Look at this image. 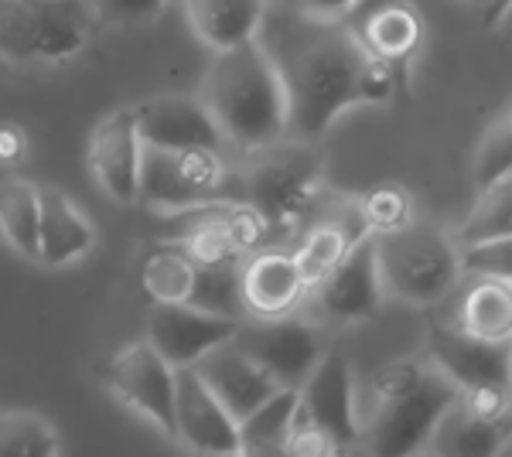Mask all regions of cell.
I'll return each mask as SVG.
<instances>
[{
  "label": "cell",
  "mask_w": 512,
  "mask_h": 457,
  "mask_svg": "<svg viewBox=\"0 0 512 457\" xmlns=\"http://www.w3.org/2000/svg\"><path fill=\"white\" fill-rule=\"evenodd\" d=\"M352 18H321L311 4L263 11L256 45L284 89L287 140L315 144L345 110L362 103L383 106L400 89L393 72L362 48Z\"/></svg>",
  "instance_id": "cell-1"
},
{
  "label": "cell",
  "mask_w": 512,
  "mask_h": 457,
  "mask_svg": "<svg viewBox=\"0 0 512 457\" xmlns=\"http://www.w3.org/2000/svg\"><path fill=\"white\" fill-rule=\"evenodd\" d=\"M202 106L216 123L222 144H233L243 157L287 140L284 89L256 41L212 58Z\"/></svg>",
  "instance_id": "cell-2"
},
{
  "label": "cell",
  "mask_w": 512,
  "mask_h": 457,
  "mask_svg": "<svg viewBox=\"0 0 512 457\" xmlns=\"http://www.w3.org/2000/svg\"><path fill=\"white\" fill-rule=\"evenodd\" d=\"M325 185V157L318 144L280 140L260 154L246 157V168L236 174V202L267 222L270 243L301 232L315 215Z\"/></svg>",
  "instance_id": "cell-3"
},
{
  "label": "cell",
  "mask_w": 512,
  "mask_h": 457,
  "mask_svg": "<svg viewBox=\"0 0 512 457\" xmlns=\"http://www.w3.org/2000/svg\"><path fill=\"white\" fill-rule=\"evenodd\" d=\"M376 270L383 297L410 307H437L461 287V249L444 229L414 222L403 232L376 239Z\"/></svg>",
  "instance_id": "cell-4"
},
{
  "label": "cell",
  "mask_w": 512,
  "mask_h": 457,
  "mask_svg": "<svg viewBox=\"0 0 512 457\" xmlns=\"http://www.w3.org/2000/svg\"><path fill=\"white\" fill-rule=\"evenodd\" d=\"M99 7L93 4H0V55L24 65H65L96 38Z\"/></svg>",
  "instance_id": "cell-5"
},
{
  "label": "cell",
  "mask_w": 512,
  "mask_h": 457,
  "mask_svg": "<svg viewBox=\"0 0 512 457\" xmlns=\"http://www.w3.org/2000/svg\"><path fill=\"white\" fill-rule=\"evenodd\" d=\"M137 202L168 215L202 209L216 202H236V174L216 151H151L140 154Z\"/></svg>",
  "instance_id": "cell-6"
},
{
  "label": "cell",
  "mask_w": 512,
  "mask_h": 457,
  "mask_svg": "<svg viewBox=\"0 0 512 457\" xmlns=\"http://www.w3.org/2000/svg\"><path fill=\"white\" fill-rule=\"evenodd\" d=\"M458 400V386L441 376L431 362H427L424 379L417 382L410 393L396 396V400L376 403L373 420L366 423L362 437L369 444L373 457H417L427 454L437 423Z\"/></svg>",
  "instance_id": "cell-7"
},
{
  "label": "cell",
  "mask_w": 512,
  "mask_h": 457,
  "mask_svg": "<svg viewBox=\"0 0 512 457\" xmlns=\"http://www.w3.org/2000/svg\"><path fill=\"white\" fill-rule=\"evenodd\" d=\"M233 345L250 359L256 369H263L284 393H297L318 369L321 355L328 352L318 328L301 318L280 321H250L243 318Z\"/></svg>",
  "instance_id": "cell-8"
},
{
  "label": "cell",
  "mask_w": 512,
  "mask_h": 457,
  "mask_svg": "<svg viewBox=\"0 0 512 457\" xmlns=\"http://www.w3.org/2000/svg\"><path fill=\"white\" fill-rule=\"evenodd\" d=\"M297 413L332 440L338 457L362 440L359 410H355L352 365L338 348H328L321 355L318 369L297 389Z\"/></svg>",
  "instance_id": "cell-9"
},
{
  "label": "cell",
  "mask_w": 512,
  "mask_h": 457,
  "mask_svg": "<svg viewBox=\"0 0 512 457\" xmlns=\"http://www.w3.org/2000/svg\"><path fill=\"white\" fill-rule=\"evenodd\" d=\"M103 379L120 403L175 437V369H168V362L151 345H127L117 359H110Z\"/></svg>",
  "instance_id": "cell-10"
},
{
  "label": "cell",
  "mask_w": 512,
  "mask_h": 457,
  "mask_svg": "<svg viewBox=\"0 0 512 457\" xmlns=\"http://www.w3.org/2000/svg\"><path fill=\"white\" fill-rule=\"evenodd\" d=\"M137 137L151 151L185 154V151H216L222 154V137L212 123L202 99L192 96H158L134 106Z\"/></svg>",
  "instance_id": "cell-11"
},
{
  "label": "cell",
  "mask_w": 512,
  "mask_h": 457,
  "mask_svg": "<svg viewBox=\"0 0 512 457\" xmlns=\"http://www.w3.org/2000/svg\"><path fill=\"white\" fill-rule=\"evenodd\" d=\"M243 321L216 318V314L195 311V307H164L154 304L147 321V345L168 362V369H195L212 348L233 342Z\"/></svg>",
  "instance_id": "cell-12"
},
{
  "label": "cell",
  "mask_w": 512,
  "mask_h": 457,
  "mask_svg": "<svg viewBox=\"0 0 512 457\" xmlns=\"http://www.w3.org/2000/svg\"><path fill=\"white\" fill-rule=\"evenodd\" d=\"M304 297H308V287L297 273L291 249H260V253L246 256L239 267V301H243V314H250V321L294 318Z\"/></svg>",
  "instance_id": "cell-13"
},
{
  "label": "cell",
  "mask_w": 512,
  "mask_h": 457,
  "mask_svg": "<svg viewBox=\"0 0 512 457\" xmlns=\"http://www.w3.org/2000/svg\"><path fill=\"white\" fill-rule=\"evenodd\" d=\"M427 362L458 389L478 386H512V345H482L461 335L444 318L431 321Z\"/></svg>",
  "instance_id": "cell-14"
},
{
  "label": "cell",
  "mask_w": 512,
  "mask_h": 457,
  "mask_svg": "<svg viewBox=\"0 0 512 457\" xmlns=\"http://www.w3.org/2000/svg\"><path fill=\"white\" fill-rule=\"evenodd\" d=\"M318 314L332 324L369 321L383 307V284L376 270V239H362L359 246L332 270V277L311 290Z\"/></svg>",
  "instance_id": "cell-15"
},
{
  "label": "cell",
  "mask_w": 512,
  "mask_h": 457,
  "mask_svg": "<svg viewBox=\"0 0 512 457\" xmlns=\"http://www.w3.org/2000/svg\"><path fill=\"white\" fill-rule=\"evenodd\" d=\"M175 437L195 457H236L239 423L192 369L175 372Z\"/></svg>",
  "instance_id": "cell-16"
},
{
  "label": "cell",
  "mask_w": 512,
  "mask_h": 457,
  "mask_svg": "<svg viewBox=\"0 0 512 457\" xmlns=\"http://www.w3.org/2000/svg\"><path fill=\"white\" fill-rule=\"evenodd\" d=\"M192 372L202 379V386L216 396V403L236 423L253 417L260 406H267L277 393H284V389H277V382L263 369H256L233 342L212 348Z\"/></svg>",
  "instance_id": "cell-17"
},
{
  "label": "cell",
  "mask_w": 512,
  "mask_h": 457,
  "mask_svg": "<svg viewBox=\"0 0 512 457\" xmlns=\"http://www.w3.org/2000/svg\"><path fill=\"white\" fill-rule=\"evenodd\" d=\"M140 154L144 144L137 137L134 110L110 113L96 127L89 140V164L99 181V188L120 205L137 202V178H140Z\"/></svg>",
  "instance_id": "cell-18"
},
{
  "label": "cell",
  "mask_w": 512,
  "mask_h": 457,
  "mask_svg": "<svg viewBox=\"0 0 512 457\" xmlns=\"http://www.w3.org/2000/svg\"><path fill=\"white\" fill-rule=\"evenodd\" d=\"M362 239H373V236H369V229H366L359 202H342L335 212H328L325 219H315V226H308L304 239L294 249L297 273H301L308 294L332 277V270L362 243Z\"/></svg>",
  "instance_id": "cell-19"
},
{
  "label": "cell",
  "mask_w": 512,
  "mask_h": 457,
  "mask_svg": "<svg viewBox=\"0 0 512 457\" xmlns=\"http://www.w3.org/2000/svg\"><path fill=\"white\" fill-rule=\"evenodd\" d=\"M444 321L482 345H512V284L465 277L454 290Z\"/></svg>",
  "instance_id": "cell-20"
},
{
  "label": "cell",
  "mask_w": 512,
  "mask_h": 457,
  "mask_svg": "<svg viewBox=\"0 0 512 457\" xmlns=\"http://www.w3.org/2000/svg\"><path fill=\"white\" fill-rule=\"evenodd\" d=\"M362 48L376 58L379 65L393 72L396 86H407V69L414 62L420 41H424V21L414 7L407 4H383L366 11V18L352 24Z\"/></svg>",
  "instance_id": "cell-21"
},
{
  "label": "cell",
  "mask_w": 512,
  "mask_h": 457,
  "mask_svg": "<svg viewBox=\"0 0 512 457\" xmlns=\"http://www.w3.org/2000/svg\"><path fill=\"white\" fill-rule=\"evenodd\" d=\"M93 222L62 188H38V260L45 267H69L93 249Z\"/></svg>",
  "instance_id": "cell-22"
},
{
  "label": "cell",
  "mask_w": 512,
  "mask_h": 457,
  "mask_svg": "<svg viewBox=\"0 0 512 457\" xmlns=\"http://www.w3.org/2000/svg\"><path fill=\"white\" fill-rule=\"evenodd\" d=\"M512 430L499 427V423L478 420L465 406L454 400V406L437 423L427 454L431 457H502L509 447Z\"/></svg>",
  "instance_id": "cell-23"
},
{
  "label": "cell",
  "mask_w": 512,
  "mask_h": 457,
  "mask_svg": "<svg viewBox=\"0 0 512 457\" xmlns=\"http://www.w3.org/2000/svg\"><path fill=\"white\" fill-rule=\"evenodd\" d=\"M263 11H267L263 4H209V0H198V4L185 7V18L195 28V35L216 55H222L256 41Z\"/></svg>",
  "instance_id": "cell-24"
},
{
  "label": "cell",
  "mask_w": 512,
  "mask_h": 457,
  "mask_svg": "<svg viewBox=\"0 0 512 457\" xmlns=\"http://www.w3.org/2000/svg\"><path fill=\"white\" fill-rule=\"evenodd\" d=\"M297 417V393H277L267 406L239 423L236 457H287V440Z\"/></svg>",
  "instance_id": "cell-25"
},
{
  "label": "cell",
  "mask_w": 512,
  "mask_h": 457,
  "mask_svg": "<svg viewBox=\"0 0 512 457\" xmlns=\"http://www.w3.org/2000/svg\"><path fill=\"white\" fill-rule=\"evenodd\" d=\"M512 236V174L478 188L472 212L465 215L454 243L458 249H472L485 243H499Z\"/></svg>",
  "instance_id": "cell-26"
},
{
  "label": "cell",
  "mask_w": 512,
  "mask_h": 457,
  "mask_svg": "<svg viewBox=\"0 0 512 457\" xmlns=\"http://www.w3.org/2000/svg\"><path fill=\"white\" fill-rule=\"evenodd\" d=\"M144 290L154 297V304L164 307H188L195 290V267L178 246L161 243L147 253L144 267H140Z\"/></svg>",
  "instance_id": "cell-27"
},
{
  "label": "cell",
  "mask_w": 512,
  "mask_h": 457,
  "mask_svg": "<svg viewBox=\"0 0 512 457\" xmlns=\"http://www.w3.org/2000/svg\"><path fill=\"white\" fill-rule=\"evenodd\" d=\"M0 232L21 256L38 260V185L24 178L0 181Z\"/></svg>",
  "instance_id": "cell-28"
},
{
  "label": "cell",
  "mask_w": 512,
  "mask_h": 457,
  "mask_svg": "<svg viewBox=\"0 0 512 457\" xmlns=\"http://www.w3.org/2000/svg\"><path fill=\"white\" fill-rule=\"evenodd\" d=\"M59 434L38 413H0V457H55Z\"/></svg>",
  "instance_id": "cell-29"
},
{
  "label": "cell",
  "mask_w": 512,
  "mask_h": 457,
  "mask_svg": "<svg viewBox=\"0 0 512 457\" xmlns=\"http://www.w3.org/2000/svg\"><path fill=\"white\" fill-rule=\"evenodd\" d=\"M359 202V212L366 219L369 236H393V232H403L407 226H414V198L403 185H393V181H383V185L369 188Z\"/></svg>",
  "instance_id": "cell-30"
},
{
  "label": "cell",
  "mask_w": 512,
  "mask_h": 457,
  "mask_svg": "<svg viewBox=\"0 0 512 457\" xmlns=\"http://www.w3.org/2000/svg\"><path fill=\"white\" fill-rule=\"evenodd\" d=\"M188 307L216 318L243 321V301H239V267L236 270H198L195 267V290Z\"/></svg>",
  "instance_id": "cell-31"
},
{
  "label": "cell",
  "mask_w": 512,
  "mask_h": 457,
  "mask_svg": "<svg viewBox=\"0 0 512 457\" xmlns=\"http://www.w3.org/2000/svg\"><path fill=\"white\" fill-rule=\"evenodd\" d=\"M512 174V103L495 116V123L485 130L482 144L475 151V185L485 188L492 181Z\"/></svg>",
  "instance_id": "cell-32"
},
{
  "label": "cell",
  "mask_w": 512,
  "mask_h": 457,
  "mask_svg": "<svg viewBox=\"0 0 512 457\" xmlns=\"http://www.w3.org/2000/svg\"><path fill=\"white\" fill-rule=\"evenodd\" d=\"M461 270H465V277H489L512 284V236L499 239V243L461 249Z\"/></svg>",
  "instance_id": "cell-33"
},
{
  "label": "cell",
  "mask_w": 512,
  "mask_h": 457,
  "mask_svg": "<svg viewBox=\"0 0 512 457\" xmlns=\"http://www.w3.org/2000/svg\"><path fill=\"white\" fill-rule=\"evenodd\" d=\"M287 457H338V451L318 427H311V423L297 413L294 427H291V440H287Z\"/></svg>",
  "instance_id": "cell-34"
},
{
  "label": "cell",
  "mask_w": 512,
  "mask_h": 457,
  "mask_svg": "<svg viewBox=\"0 0 512 457\" xmlns=\"http://www.w3.org/2000/svg\"><path fill=\"white\" fill-rule=\"evenodd\" d=\"M24 151V137L18 134L14 127H4L0 130V157H7V161H14Z\"/></svg>",
  "instance_id": "cell-35"
},
{
  "label": "cell",
  "mask_w": 512,
  "mask_h": 457,
  "mask_svg": "<svg viewBox=\"0 0 512 457\" xmlns=\"http://www.w3.org/2000/svg\"><path fill=\"white\" fill-rule=\"evenodd\" d=\"M492 31H495V38L512 41V4L495 7V14H492Z\"/></svg>",
  "instance_id": "cell-36"
},
{
  "label": "cell",
  "mask_w": 512,
  "mask_h": 457,
  "mask_svg": "<svg viewBox=\"0 0 512 457\" xmlns=\"http://www.w3.org/2000/svg\"><path fill=\"white\" fill-rule=\"evenodd\" d=\"M417 457H431V454H417Z\"/></svg>",
  "instance_id": "cell-37"
}]
</instances>
